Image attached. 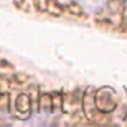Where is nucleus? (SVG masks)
Listing matches in <instances>:
<instances>
[{
    "instance_id": "f257e3e1",
    "label": "nucleus",
    "mask_w": 127,
    "mask_h": 127,
    "mask_svg": "<svg viewBox=\"0 0 127 127\" xmlns=\"http://www.w3.org/2000/svg\"><path fill=\"white\" fill-rule=\"evenodd\" d=\"M81 8L88 13H99L107 7L109 0H79Z\"/></svg>"
},
{
    "instance_id": "f03ea898",
    "label": "nucleus",
    "mask_w": 127,
    "mask_h": 127,
    "mask_svg": "<svg viewBox=\"0 0 127 127\" xmlns=\"http://www.w3.org/2000/svg\"><path fill=\"white\" fill-rule=\"evenodd\" d=\"M126 5H127V0H126Z\"/></svg>"
}]
</instances>
